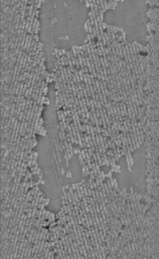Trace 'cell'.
<instances>
[{"label": "cell", "instance_id": "6da1fadb", "mask_svg": "<svg viewBox=\"0 0 159 259\" xmlns=\"http://www.w3.org/2000/svg\"><path fill=\"white\" fill-rule=\"evenodd\" d=\"M33 40H36V42H39V36H38V34H34L33 35Z\"/></svg>", "mask_w": 159, "mask_h": 259}]
</instances>
